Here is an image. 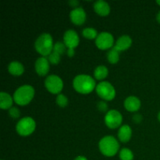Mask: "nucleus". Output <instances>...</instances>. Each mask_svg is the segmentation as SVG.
Returning a JSON list of instances; mask_svg holds the SVG:
<instances>
[{"instance_id": "1", "label": "nucleus", "mask_w": 160, "mask_h": 160, "mask_svg": "<svg viewBox=\"0 0 160 160\" xmlns=\"http://www.w3.org/2000/svg\"><path fill=\"white\" fill-rule=\"evenodd\" d=\"M73 87L78 93L89 94L96 88L95 81L92 77L87 74H79L73 81Z\"/></svg>"}, {"instance_id": "2", "label": "nucleus", "mask_w": 160, "mask_h": 160, "mask_svg": "<svg viewBox=\"0 0 160 160\" xmlns=\"http://www.w3.org/2000/svg\"><path fill=\"white\" fill-rule=\"evenodd\" d=\"M54 43L52 37L48 33H43L35 41L34 48L37 52L42 56H48L52 52Z\"/></svg>"}, {"instance_id": "3", "label": "nucleus", "mask_w": 160, "mask_h": 160, "mask_svg": "<svg viewBox=\"0 0 160 160\" xmlns=\"http://www.w3.org/2000/svg\"><path fill=\"white\" fill-rule=\"evenodd\" d=\"M98 148L105 156L112 157L118 152L120 145L118 141L112 136H105L100 140Z\"/></svg>"}, {"instance_id": "4", "label": "nucleus", "mask_w": 160, "mask_h": 160, "mask_svg": "<svg viewBox=\"0 0 160 160\" xmlns=\"http://www.w3.org/2000/svg\"><path fill=\"white\" fill-rule=\"evenodd\" d=\"M34 96V89L32 86L25 84L20 86L13 94V100L19 106H26L32 101Z\"/></svg>"}, {"instance_id": "5", "label": "nucleus", "mask_w": 160, "mask_h": 160, "mask_svg": "<svg viewBox=\"0 0 160 160\" xmlns=\"http://www.w3.org/2000/svg\"><path fill=\"white\" fill-rule=\"evenodd\" d=\"M36 128V123L33 118L30 117L20 119L17 123L16 131L17 134L21 136L31 135Z\"/></svg>"}, {"instance_id": "6", "label": "nucleus", "mask_w": 160, "mask_h": 160, "mask_svg": "<svg viewBox=\"0 0 160 160\" xmlns=\"http://www.w3.org/2000/svg\"><path fill=\"white\" fill-rule=\"evenodd\" d=\"M96 93L98 96L106 101H111L116 96V90L112 84L108 81H101L96 85Z\"/></svg>"}, {"instance_id": "7", "label": "nucleus", "mask_w": 160, "mask_h": 160, "mask_svg": "<svg viewBox=\"0 0 160 160\" xmlns=\"http://www.w3.org/2000/svg\"><path fill=\"white\" fill-rule=\"evenodd\" d=\"M45 86L50 93L59 95L63 88V81L57 75L52 74L47 77L45 79Z\"/></svg>"}, {"instance_id": "8", "label": "nucleus", "mask_w": 160, "mask_h": 160, "mask_svg": "<svg viewBox=\"0 0 160 160\" xmlns=\"http://www.w3.org/2000/svg\"><path fill=\"white\" fill-rule=\"evenodd\" d=\"M105 123L110 129L120 128L123 122V117L119 111L116 109L108 111L105 116Z\"/></svg>"}, {"instance_id": "9", "label": "nucleus", "mask_w": 160, "mask_h": 160, "mask_svg": "<svg viewBox=\"0 0 160 160\" xmlns=\"http://www.w3.org/2000/svg\"><path fill=\"white\" fill-rule=\"evenodd\" d=\"M95 45L98 48L101 50L109 49L114 46V38L112 34L109 32H101L98 34V37L95 39Z\"/></svg>"}, {"instance_id": "10", "label": "nucleus", "mask_w": 160, "mask_h": 160, "mask_svg": "<svg viewBox=\"0 0 160 160\" xmlns=\"http://www.w3.org/2000/svg\"><path fill=\"white\" fill-rule=\"evenodd\" d=\"M63 43L67 48L74 49L80 43V38L78 33L73 30H67L63 34Z\"/></svg>"}, {"instance_id": "11", "label": "nucleus", "mask_w": 160, "mask_h": 160, "mask_svg": "<svg viewBox=\"0 0 160 160\" xmlns=\"http://www.w3.org/2000/svg\"><path fill=\"white\" fill-rule=\"evenodd\" d=\"M86 12L82 7H78L76 9H73L70 12V18L72 23L75 25H82L86 20Z\"/></svg>"}, {"instance_id": "12", "label": "nucleus", "mask_w": 160, "mask_h": 160, "mask_svg": "<svg viewBox=\"0 0 160 160\" xmlns=\"http://www.w3.org/2000/svg\"><path fill=\"white\" fill-rule=\"evenodd\" d=\"M49 63L50 62L47 57L42 56V57L38 58L35 61V64H34V69H35V71L38 75L44 77L48 74V71H49Z\"/></svg>"}, {"instance_id": "13", "label": "nucleus", "mask_w": 160, "mask_h": 160, "mask_svg": "<svg viewBox=\"0 0 160 160\" xmlns=\"http://www.w3.org/2000/svg\"><path fill=\"white\" fill-rule=\"evenodd\" d=\"M132 45V39L129 35H122L116 42L113 48L118 52H123L128 50Z\"/></svg>"}, {"instance_id": "14", "label": "nucleus", "mask_w": 160, "mask_h": 160, "mask_svg": "<svg viewBox=\"0 0 160 160\" xmlns=\"http://www.w3.org/2000/svg\"><path fill=\"white\" fill-rule=\"evenodd\" d=\"M123 106L129 112H137L141 108V101L138 97L129 96L125 99Z\"/></svg>"}, {"instance_id": "15", "label": "nucleus", "mask_w": 160, "mask_h": 160, "mask_svg": "<svg viewBox=\"0 0 160 160\" xmlns=\"http://www.w3.org/2000/svg\"><path fill=\"white\" fill-rule=\"evenodd\" d=\"M94 10L98 15L102 17H106L108 16L110 12V6L109 3L103 0H98L94 3Z\"/></svg>"}, {"instance_id": "16", "label": "nucleus", "mask_w": 160, "mask_h": 160, "mask_svg": "<svg viewBox=\"0 0 160 160\" xmlns=\"http://www.w3.org/2000/svg\"><path fill=\"white\" fill-rule=\"evenodd\" d=\"M117 136H118L119 140L121 142L125 143V142H129L132 136V129L128 124L122 125L119 129Z\"/></svg>"}, {"instance_id": "17", "label": "nucleus", "mask_w": 160, "mask_h": 160, "mask_svg": "<svg viewBox=\"0 0 160 160\" xmlns=\"http://www.w3.org/2000/svg\"><path fill=\"white\" fill-rule=\"evenodd\" d=\"M8 71L13 76H21L24 72V67L21 62L12 61L8 66Z\"/></svg>"}, {"instance_id": "18", "label": "nucleus", "mask_w": 160, "mask_h": 160, "mask_svg": "<svg viewBox=\"0 0 160 160\" xmlns=\"http://www.w3.org/2000/svg\"><path fill=\"white\" fill-rule=\"evenodd\" d=\"M13 98L9 94L2 92L0 93V108L2 109H9L12 107Z\"/></svg>"}, {"instance_id": "19", "label": "nucleus", "mask_w": 160, "mask_h": 160, "mask_svg": "<svg viewBox=\"0 0 160 160\" xmlns=\"http://www.w3.org/2000/svg\"><path fill=\"white\" fill-rule=\"evenodd\" d=\"M108 74H109V70L105 66H98L94 70V77L98 81L104 80L105 78H107Z\"/></svg>"}, {"instance_id": "20", "label": "nucleus", "mask_w": 160, "mask_h": 160, "mask_svg": "<svg viewBox=\"0 0 160 160\" xmlns=\"http://www.w3.org/2000/svg\"><path fill=\"white\" fill-rule=\"evenodd\" d=\"M107 59L111 64H116L120 60V52L112 48L107 53Z\"/></svg>"}, {"instance_id": "21", "label": "nucleus", "mask_w": 160, "mask_h": 160, "mask_svg": "<svg viewBox=\"0 0 160 160\" xmlns=\"http://www.w3.org/2000/svg\"><path fill=\"white\" fill-rule=\"evenodd\" d=\"M82 34L85 38L89 39V40H93L96 39L98 37V34L96 30L93 28H86L83 30Z\"/></svg>"}, {"instance_id": "22", "label": "nucleus", "mask_w": 160, "mask_h": 160, "mask_svg": "<svg viewBox=\"0 0 160 160\" xmlns=\"http://www.w3.org/2000/svg\"><path fill=\"white\" fill-rule=\"evenodd\" d=\"M120 159L121 160H133L134 154L131 149L128 148H123L120 152Z\"/></svg>"}, {"instance_id": "23", "label": "nucleus", "mask_w": 160, "mask_h": 160, "mask_svg": "<svg viewBox=\"0 0 160 160\" xmlns=\"http://www.w3.org/2000/svg\"><path fill=\"white\" fill-rule=\"evenodd\" d=\"M67 50V48L63 42H57L54 44V47H53L52 52H54L56 53H58V54L61 56V55L63 54L64 52H66Z\"/></svg>"}, {"instance_id": "24", "label": "nucleus", "mask_w": 160, "mask_h": 160, "mask_svg": "<svg viewBox=\"0 0 160 160\" xmlns=\"http://www.w3.org/2000/svg\"><path fill=\"white\" fill-rule=\"evenodd\" d=\"M56 102L59 107L64 108L68 104V98L66 95H62V94H59L56 97Z\"/></svg>"}, {"instance_id": "25", "label": "nucleus", "mask_w": 160, "mask_h": 160, "mask_svg": "<svg viewBox=\"0 0 160 160\" xmlns=\"http://www.w3.org/2000/svg\"><path fill=\"white\" fill-rule=\"evenodd\" d=\"M48 59L51 64H53V65H57V64H59V62H60L61 56L60 55H59L58 53H56L54 52H52L48 56Z\"/></svg>"}, {"instance_id": "26", "label": "nucleus", "mask_w": 160, "mask_h": 160, "mask_svg": "<svg viewBox=\"0 0 160 160\" xmlns=\"http://www.w3.org/2000/svg\"><path fill=\"white\" fill-rule=\"evenodd\" d=\"M9 116L12 117V118H13V119L19 118L20 116V109H19L17 107H14V106H12V108H10V109H9Z\"/></svg>"}, {"instance_id": "27", "label": "nucleus", "mask_w": 160, "mask_h": 160, "mask_svg": "<svg viewBox=\"0 0 160 160\" xmlns=\"http://www.w3.org/2000/svg\"><path fill=\"white\" fill-rule=\"evenodd\" d=\"M97 107H98V109L100 111V112H107L108 110V105L107 103L105 101H100L98 102V105H97Z\"/></svg>"}, {"instance_id": "28", "label": "nucleus", "mask_w": 160, "mask_h": 160, "mask_svg": "<svg viewBox=\"0 0 160 160\" xmlns=\"http://www.w3.org/2000/svg\"><path fill=\"white\" fill-rule=\"evenodd\" d=\"M69 5H70L71 7H73V9H76L79 6V2L78 0H71V1L69 2Z\"/></svg>"}, {"instance_id": "29", "label": "nucleus", "mask_w": 160, "mask_h": 160, "mask_svg": "<svg viewBox=\"0 0 160 160\" xmlns=\"http://www.w3.org/2000/svg\"><path fill=\"white\" fill-rule=\"evenodd\" d=\"M133 120L135 123H139L142 120V117L140 115V114H135V115L133 117Z\"/></svg>"}, {"instance_id": "30", "label": "nucleus", "mask_w": 160, "mask_h": 160, "mask_svg": "<svg viewBox=\"0 0 160 160\" xmlns=\"http://www.w3.org/2000/svg\"><path fill=\"white\" fill-rule=\"evenodd\" d=\"M67 53L69 57H73L75 54V51L74 49H72V48H67Z\"/></svg>"}, {"instance_id": "31", "label": "nucleus", "mask_w": 160, "mask_h": 160, "mask_svg": "<svg viewBox=\"0 0 160 160\" xmlns=\"http://www.w3.org/2000/svg\"><path fill=\"white\" fill-rule=\"evenodd\" d=\"M74 160H88V159L85 157V156H78L77 158H75Z\"/></svg>"}, {"instance_id": "32", "label": "nucleus", "mask_w": 160, "mask_h": 160, "mask_svg": "<svg viewBox=\"0 0 160 160\" xmlns=\"http://www.w3.org/2000/svg\"><path fill=\"white\" fill-rule=\"evenodd\" d=\"M156 20L158 21V23H160V11L158 12L157 15H156Z\"/></svg>"}, {"instance_id": "33", "label": "nucleus", "mask_w": 160, "mask_h": 160, "mask_svg": "<svg viewBox=\"0 0 160 160\" xmlns=\"http://www.w3.org/2000/svg\"><path fill=\"white\" fill-rule=\"evenodd\" d=\"M158 120H159L160 122V112H159V114H158Z\"/></svg>"}, {"instance_id": "34", "label": "nucleus", "mask_w": 160, "mask_h": 160, "mask_svg": "<svg viewBox=\"0 0 160 160\" xmlns=\"http://www.w3.org/2000/svg\"><path fill=\"white\" fill-rule=\"evenodd\" d=\"M156 3H157L158 5H159V6H160V0H159V1H157V2H156Z\"/></svg>"}]
</instances>
